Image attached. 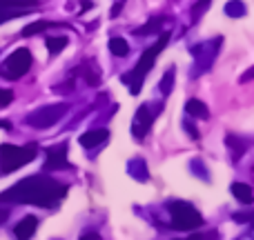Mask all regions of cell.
Wrapping results in <instances>:
<instances>
[{
	"label": "cell",
	"mask_w": 254,
	"mask_h": 240,
	"mask_svg": "<svg viewBox=\"0 0 254 240\" xmlns=\"http://www.w3.org/2000/svg\"><path fill=\"white\" fill-rule=\"evenodd\" d=\"M67 193V185L49 178V176H29L18 180L13 187L0 193V205H36V207H56V202Z\"/></svg>",
	"instance_id": "6da1fadb"
},
{
	"label": "cell",
	"mask_w": 254,
	"mask_h": 240,
	"mask_svg": "<svg viewBox=\"0 0 254 240\" xmlns=\"http://www.w3.org/2000/svg\"><path fill=\"white\" fill-rule=\"evenodd\" d=\"M167 43H170V31H163L161 38H158L149 49H145V51H143V56H140L138 65H136L127 76H123V83L129 85V92L134 94V96H136V94H140V87H143L145 76H147V71L154 67V62H156L158 53L165 49Z\"/></svg>",
	"instance_id": "7a4b0ae2"
},
{
	"label": "cell",
	"mask_w": 254,
	"mask_h": 240,
	"mask_svg": "<svg viewBox=\"0 0 254 240\" xmlns=\"http://www.w3.org/2000/svg\"><path fill=\"white\" fill-rule=\"evenodd\" d=\"M38 156V144H0V174H11V171L25 167Z\"/></svg>",
	"instance_id": "3957f363"
},
{
	"label": "cell",
	"mask_w": 254,
	"mask_h": 240,
	"mask_svg": "<svg viewBox=\"0 0 254 240\" xmlns=\"http://www.w3.org/2000/svg\"><path fill=\"white\" fill-rule=\"evenodd\" d=\"M167 209L172 214V227L179 232H192L203 225V216L190 202H170Z\"/></svg>",
	"instance_id": "277c9868"
},
{
	"label": "cell",
	"mask_w": 254,
	"mask_h": 240,
	"mask_svg": "<svg viewBox=\"0 0 254 240\" xmlns=\"http://www.w3.org/2000/svg\"><path fill=\"white\" fill-rule=\"evenodd\" d=\"M31 62H34L31 60V51L25 47H20L7 56V60H4L2 67H0V76L7 80H18L31 69Z\"/></svg>",
	"instance_id": "5b68a950"
},
{
	"label": "cell",
	"mask_w": 254,
	"mask_h": 240,
	"mask_svg": "<svg viewBox=\"0 0 254 240\" xmlns=\"http://www.w3.org/2000/svg\"><path fill=\"white\" fill-rule=\"evenodd\" d=\"M67 111H69V105H65V102L47 105V107H40V109L31 111V114L25 118V122L29 127H34V129H49V127L56 125Z\"/></svg>",
	"instance_id": "8992f818"
},
{
	"label": "cell",
	"mask_w": 254,
	"mask_h": 240,
	"mask_svg": "<svg viewBox=\"0 0 254 240\" xmlns=\"http://www.w3.org/2000/svg\"><path fill=\"white\" fill-rule=\"evenodd\" d=\"M221 43H223L221 38H214V40H210V43H201V45H196V47H192V56H194V60H196L194 76L210 69L216 53H219V49H221Z\"/></svg>",
	"instance_id": "52a82bcc"
},
{
	"label": "cell",
	"mask_w": 254,
	"mask_h": 240,
	"mask_svg": "<svg viewBox=\"0 0 254 240\" xmlns=\"http://www.w3.org/2000/svg\"><path fill=\"white\" fill-rule=\"evenodd\" d=\"M158 111H161V105H156V107L140 105L138 107V111H136V116H134V122H131V134H134L138 140L145 138V134L149 131V127H152V122L156 118Z\"/></svg>",
	"instance_id": "ba28073f"
},
{
	"label": "cell",
	"mask_w": 254,
	"mask_h": 240,
	"mask_svg": "<svg viewBox=\"0 0 254 240\" xmlns=\"http://www.w3.org/2000/svg\"><path fill=\"white\" fill-rule=\"evenodd\" d=\"M69 160H67V143H61L56 147L47 149V160H45V171H56V169H69Z\"/></svg>",
	"instance_id": "9c48e42d"
},
{
	"label": "cell",
	"mask_w": 254,
	"mask_h": 240,
	"mask_svg": "<svg viewBox=\"0 0 254 240\" xmlns=\"http://www.w3.org/2000/svg\"><path fill=\"white\" fill-rule=\"evenodd\" d=\"M36 229H38V218L36 216H25L13 227V236H16V240H29L36 234Z\"/></svg>",
	"instance_id": "30bf717a"
},
{
	"label": "cell",
	"mask_w": 254,
	"mask_h": 240,
	"mask_svg": "<svg viewBox=\"0 0 254 240\" xmlns=\"http://www.w3.org/2000/svg\"><path fill=\"white\" fill-rule=\"evenodd\" d=\"M107 136H110V131L107 129H92V131H87V134L80 136V144H83L85 149H94V147H98L101 143H105Z\"/></svg>",
	"instance_id": "8fae6325"
},
{
	"label": "cell",
	"mask_w": 254,
	"mask_h": 240,
	"mask_svg": "<svg viewBox=\"0 0 254 240\" xmlns=\"http://www.w3.org/2000/svg\"><path fill=\"white\" fill-rule=\"evenodd\" d=\"M232 196L237 198L239 202H243V205H252L254 202V193H252V187L246 183H232Z\"/></svg>",
	"instance_id": "7c38bea8"
},
{
	"label": "cell",
	"mask_w": 254,
	"mask_h": 240,
	"mask_svg": "<svg viewBox=\"0 0 254 240\" xmlns=\"http://www.w3.org/2000/svg\"><path fill=\"white\" fill-rule=\"evenodd\" d=\"M185 111H188L192 118H210V109H207V105L201 102L198 98H192V100L185 102Z\"/></svg>",
	"instance_id": "4fadbf2b"
},
{
	"label": "cell",
	"mask_w": 254,
	"mask_h": 240,
	"mask_svg": "<svg viewBox=\"0 0 254 240\" xmlns=\"http://www.w3.org/2000/svg\"><path fill=\"white\" fill-rule=\"evenodd\" d=\"M165 25V18L158 16V18H152V20H147L143 27H138V29L134 31L136 36H149V34H156V31H161V27Z\"/></svg>",
	"instance_id": "5bb4252c"
},
{
	"label": "cell",
	"mask_w": 254,
	"mask_h": 240,
	"mask_svg": "<svg viewBox=\"0 0 254 240\" xmlns=\"http://www.w3.org/2000/svg\"><path fill=\"white\" fill-rule=\"evenodd\" d=\"M80 71H83V76H85V80H87V85L96 87V85L101 83V69H98L94 62H85V65L80 67Z\"/></svg>",
	"instance_id": "9a60e30c"
},
{
	"label": "cell",
	"mask_w": 254,
	"mask_h": 240,
	"mask_svg": "<svg viewBox=\"0 0 254 240\" xmlns=\"http://www.w3.org/2000/svg\"><path fill=\"white\" fill-rule=\"evenodd\" d=\"M38 4V0H0V9H31Z\"/></svg>",
	"instance_id": "2e32d148"
},
{
	"label": "cell",
	"mask_w": 254,
	"mask_h": 240,
	"mask_svg": "<svg viewBox=\"0 0 254 240\" xmlns=\"http://www.w3.org/2000/svg\"><path fill=\"white\" fill-rule=\"evenodd\" d=\"M110 51L119 58H125L127 53H129V45L125 43V38H119V36H116V38L110 40Z\"/></svg>",
	"instance_id": "e0dca14e"
},
{
	"label": "cell",
	"mask_w": 254,
	"mask_h": 240,
	"mask_svg": "<svg viewBox=\"0 0 254 240\" xmlns=\"http://www.w3.org/2000/svg\"><path fill=\"white\" fill-rule=\"evenodd\" d=\"M225 16H230V18L246 16V4H243L241 0H230V2L225 4Z\"/></svg>",
	"instance_id": "ac0fdd59"
},
{
	"label": "cell",
	"mask_w": 254,
	"mask_h": 240,
	"mask_svg": "<svg viewBox=\"0 0 254 240\" xmlns=\"http://www.w3.org/2000/svg\"><path fill=\"white\" fill-rule=\"evenodd\" d=\"M174 67H170V69L165 71V76H163V80H161V85H158V89H161V94L163 96H170L172 94V87H174Z\"/></svg>",
	"instance_id": "d6986e66"
},
{
	"label": "cell",
	"mask_w": 254,
	"mask_h": 240,
	"mask_svg": "<svg viewBox=\"0 0 254 240\" xmlns=\"http://www.w3.org/2000/svg\"><path fill=\"white\" fill-rule=\"evenodd\" d=\"M65 47H67V38H65V36H54V38H47V49H49V53H52V56L61 53Z\"/></svg>",
	"instance_id": "ffe728a7"
},
{
	"label": "cell",
	"mask_w": 254,
	"mask_h": 240,
	"mask_svg": "<svg viewBox=\"0 0 254 240\" xmlns=\"http://www.w3.org/2000/svg\"><path fill=\"white\" fill-rule=\"evenodd\" d=\"M47 27H52V22H47V20L31 22V25H27L25 29H22V36H25V38H29V36H36V34H40V31H45Z\"/></svg>",
	"instance_id": "44dd1931"
},
{
	"label": "cell",
	"mask_w": 254,
	"mask_h": 240,
	"mask_svg": "<svg viewBox=\"0 0 254 240\" xmlns=\"http://www.w3.org/2000/svg\"><path fill=\"white\" fill-rule=\"evenodd\" d=\"M131 176H136L138 180H147V171H145V162L140 158H136L131 162Z\"/></svg>",
	"instance_id": "7402d4cb"
},
{
	"label": "cell",
	"mask_w": 254,
	"mask_h": 240,
	"mask_svg": "<svg viewBox=\"0 0 254 240\" xmlns=\"http://www.w3.org/2000/svg\"><path fill=\"white\" fill-rule=\"evenodd\" d=\"M228 144L230 147H234V158H239V156L246 153V143H241L237 136H228Z\"/></svg>",
	"instance_id": "603a6c76"
},
{
	"label": "cell",
	"mask_w": 254,
	"mask_h": 240,
	"mask_svg": "<svg viewBox=\"0 0 254 240\" xmlns=\"http://www.w3.org/2000/svg\"><path fill=\"white\" fill-rule=\"evenodd\" d=\"M210 2H212V0H198V2L194 4V7H192V22H196L198 18H201V13H203V11H207Z\"/></svg>",
	"instance_id": "cb8c5ba5"
},
{
	"label": "cell",
	"mask_w": 254,
	"mask_h": 240,
	"mask_svg": "<svg viewBox=\"0 0 254 240\" xmlns=\"http://www.w3.org/2000/svg\"><path fill=\"white\" fill-rule=\"evenodd\" d=\"M232 218L239 220V223H254V209L252 211H243V214H234Z\"/></svg>",
	"instance_id": "d4e9b609"
},
{
	"label": "cell",
	"mask_w": 254,
	"mask_h": 240,
	"mask_svg": "<svg viewBox=\"0 0 254 240\" xmlns=\"http://www.w3.org/2000/svg\"><path fill=\"white\" fill-rule=\"evenodd\" d=\"M11 100H13V92H9V89H0V107H7Z\"/></svg>",
	"instance_id": "484cf974"
},
{
	"label": "cell",
	"mask_w": 254,
	"mask_h": 240,
	"mask_svg": "<svg viewBox=\"0 0 254 240\" xmlns=\"http://www.w3.org/2000/svg\"><path fill=\"white\" fill-rule=\"evenodd\" d=\"M183 127H185V131H190V136H192L194 140L198 138V131H196V127H194L192 122H188V120H185V122H183Z\"/></svg>",
	"instance_id": "4316f807"
},
{
	"label": "cell",
	"mask_w": 254,
	"mask_h": 240,
	"mask_svg": "<svg viewBox=\"0 0 254 240\" xmlns=\"http://www.w3.org/2000/svg\"><path fill=\"white\" fill-rule=\"evenodd\" d=\"M252 78H254V67H252V69H248L246 74H243V76H241V78H239V80H241V83H250Z\"/></svg>",
	"instance_id": "83f0119b"
},
{
	"label": "cell",
	"mask_w": 254,
	"mask_h": 240,
	"mask_svg": "<svg viewBox=\"0 0 254 240\" xmlns=\"http://www.w3.org/2000/svg\"><path fill=\"white\" fill-rule=\"evenodd\" d=\"M80 240H101V236H98L96 232H89V234H85V236L80 238Z\"/></svg>",
	"instance_id": "f1b7e54d"
},
{
	"label": "cell",
	"mask_w": 254,
	"mask_h": 240,
	"mask_svg": "<svg viewBox=\"0 0 254 240\" xmlns=\"http://www.w3.org/2000/svg\"><path fill=\"white\" fill-rule=\"evenodd\" d=\"M123 2H125V0H121V2L116 4L114 9H112V16H119V13H121V7H123Z\"/></svg>",
	"instance_id": "f546056e"
},
{
	"label": "cell",
	"mask_w": 254,
	"mask_h": 240,
	"mask_svg": "<svg viewBox=\"0 0 254 240\" xmlns=\"http://www.w3.org/2000/svg\"><path fill=\"white\" fill-rule=\"evenodd\" d=\"M89 7H92V0H83V9H80V11H87Z\"/></svg>",
	"instance_id": "4dcf8cb0"
},
{
	"label": "cell",
	"mask_w": 254,
	"mask_h": 240,
	"mask_svg": "<svg viewBox=\"0 0 254 240\" xmlns=\"http://www.w3.org/2000/svg\"><path fill=\"white\" fill-rule=\"evenodd\" d=\"M7 216H9V211H7V209H4V211H0V225L4 223V218H7Z\"/></svg>",
	"instance_id": "1f68e13d"
},
{
	"label": "cell",
	"mask_w": 254,
	"mask_h": 240,
	"mask_svg": "<svg viewBox=\"0 0 254 240\" xmlns=\"http://www.w3.org/2000/svg\"><path fill=\"white\" fill-rule=\"evenodd\" d=\"M0 129H11V125L7 120H0Z\"/></svg>",
	"instance_id": "d6a6232c"
}]
</instances>
